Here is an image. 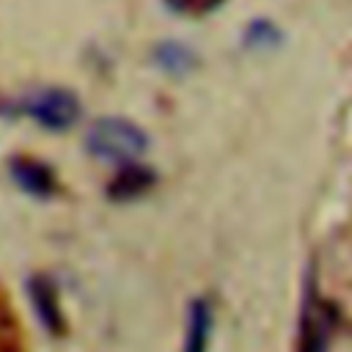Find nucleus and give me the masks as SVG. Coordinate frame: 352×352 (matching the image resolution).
I'll list each match as a JSON object with an SVG mask.
<instances>
[{
	"label": "nucleus",
	"instance_id": "f257e3e1",
	"mask_svg": "<svg viewBox=\"0 0 352 352\" xmlns=\"http://www.w3.org/2000/svg\"><path fill=\"white\" fill-rule=\"evenodd\" d=\"M85 148H88V154H94L102 162L132 165L140 154H146L148 135L129 118L104 116V118H96L88 126Z\"/></svg>",
	"mask_w": 352,
	"mask_h": 352
},
{
	"label": "nucleus",
	"instance_id": "f03ea898",
	"mask_svg": "<svg viewBox=\"0 0 352 352\" xmlns=\"http://www.w3.org/2000/svg\"><path fill=\"white\" fill-rule=\"evenodd\" d=\"M19 113L33 118L47 132H66L80 118V99L69 88H38L28 94L19 104Z\"/></svg>",
	"mask_w": 352,
	"mask_h": 352
},
{
	"label": "nucleus",
	"instance_id": "7ed1b4c3",
	"mask_svg": "<svg viewBox=\"0 0 352 352\" xmlns=\"http://www.w3.org/2000/svg\"><path fill=\"white\" fill-rule=\"evenodd\" d=\"M28 297H30V305H33L41 327L52 336H60L66 330V319H63V311H60V302H58L55 283L47 275H33L28 280Z\"/></svg>",
	"mask_w": 352,
	"mask_h": 352
},
{
	"label": "nucleus",
	"instance_id": "20e7f679",
	"mask_svg": "<svg viewBox=\"0 0 352 352\" xmlns=\"http://www.w3.org/2000/svg\"><path fill=\"white\" fill-rule=\"evenodd\" d=\"M330 336V316L327 308L316 297V286L311 283L302 305V324H300V352H327Z\"/></svg>",
	"mask_w": 352,
	"mask_h": 352
},
{
	"label": "nucleus",
	"instance_id": "39448f33",
	"mask_svg": "<svg viewBox=\"0 0 352 352\" xmlns=\"http://www.w3.org/2000/svg\"><path fill=\"white\" fill-rule=\"evenodd\" d=\"M11 179L16 182V187L33 198H52L55 190H58V182H55V173L50 165H44L41 160H33V157H14L11 165Z\"/></svg>",
	"mask_w": 352,
	"mask_h": 352
},
{
	"label": "nucleus",
	"instance_id": "423d86ee",
	"mask_svg": "<svg viewBox=\"0 0 352 352\" xmlns=\"http://www.w3.org/2000/svg\"><path fill=\"white\" fill-rule=\"evenodd\" d=\"M157 184V173L146 165H124L107 184V198L110 201H135L140 195H146L151 187Z\"/></svg>",
	"mask_w": 352,
	"mask_h": 352
},
{
	"label": "nucleus",
	"instance_id": "0eeeda50",
	"mask_svg": "<svg viewBox=\"0 0 352 352\" xmlns=\"http://www.w3.org/2000/svg\"><path fill=\"white\" fill-rule=\"evenodd\" d=\"M212 305L206 297H195L187 311V333H184V352H209L212 341Z\"/></svg>",
	"mask_w": 352,
	"mask_h": 352
},
{
	"label": "nucleus",
	"instance_id": "6e6552de",
	"mask_svg": "<svg viewBox=\"0 0 352 352\" xmlns=\"http://www.w3.org/2000/svg\"><path fill=\"white\" fill-rule=\"evenodd\" d=\"M154 63L168 74V77H184L198 66V55L192 52V47H187L184 41L176 38H165L154 47L151 52Z\"/></svg>",
	"mask_w": 352,
	"mask_h": 352
},
{
	"label": "nucleus",
	"instance_id": "1a4fd4ad",
	"mask_svg": "<svg viewBox=\"0 0 352 352\" xmlns=\"http://www.w3.org/2000/svg\"><path fill=\"white\" fill-rule=\"evenodd\" d=\"M242 44L248 50H278L283 44V30L272 22V19H250L245 33H242Z\"/></svg>",
	"mask_w": 352,
	"mask_h": 352
},
{
	"label": "nucleus",
	"instance_id": "9d476101",
	"mask_svg": "<svg viewBox=\"0 0 352 352\" xmlns=\"http://www.w3.org/2000/svg\"><path fill=\"white\" fill-rule=\"evenodd\" d=\"M162 3L170 14H179V16H204L217 11L226 0H162Z\"/></svg>",
	"mask_w": 352,
	"mask_h": 352
},
{
	"label": "nucleus",
	"instance_id": "9b49d317",
	"mask_svg": "<svg viewBox=\"0 0 352 352\" xmlns=\"http://www.w3.org/2000/svg\"><path fill=\"white\" fill-rule=\"evenodd\" d=\"M0 352H14V344H11L8 330H6V324H3V322H0Z\"/></svg>",
	"mask_w": 352,
	"mask_h": 352
}]
</instances>
